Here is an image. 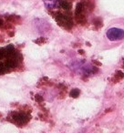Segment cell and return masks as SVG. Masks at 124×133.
Wrapping results in <instances>:
<instances>
[{
  "label": "cell",
  "mask_w": 124,
  "mask_h": 133,
  "mask_svg": "<svg viewBox=\"0 0 124 133\" xmlns=\"http://www.w3.org/2000/svg\"><path fill=\"white\" fill-rule=\"evenodd\" d=\"M107 37L111 41L121 40L124 38V30L117 28H111L107 31Z\"/></svg>",
  "instance_id": "1"
},
{
  "label": "cell",
  "mask_w": 124,
  "mask_h": 133,
  "mask_svg": "<svg viewBox=\"0 0 124 133\" xmlns=\"http://www.w3.org/2000/svg\"><path fill=\"white\" fill-rule=\"evenodd\" d=\"M45 6L48 9H54L60 6V1L59 0H43Z\"/></svg>",
  "instance_id": "2"
},
{
  "label": "cell",
  "mask_w": 124,
  "mask_h": 133,
  "mask_svg": "<svg viewBox=\"0 0 124 133\" xmlns=\"http://www.w3.org/2000/svg\"><path fill=\"white\" fill-rule=\"evenodd\" d=\"M79 93H80V91H79L78 89H74V90L71 91L70 95L73 97V98H77V97H78V95H79Z\"/></svg>",
  "instance_id": "3"
}]
</instances>
